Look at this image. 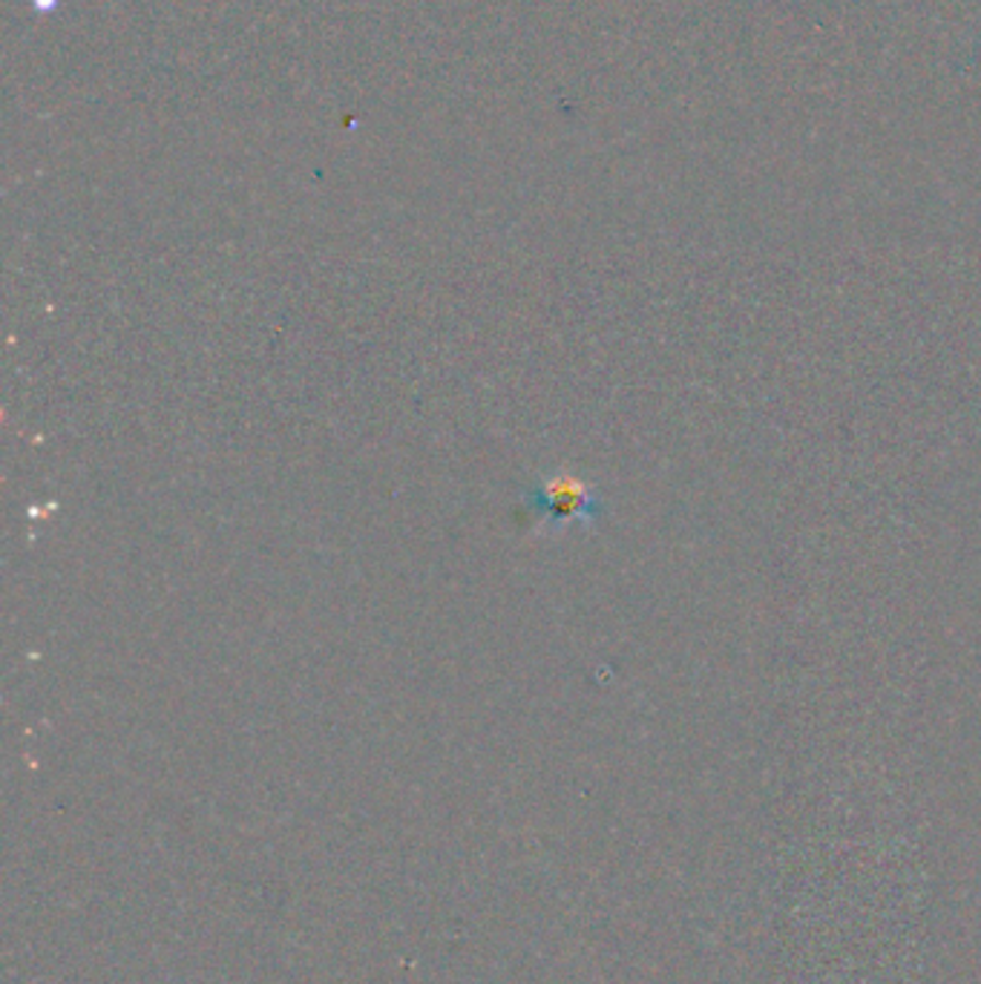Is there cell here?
Returning a JSON list of instances; mask_svg holds the SVG:
<instances>
[{"label":"cell","instance_id":"1","mask_svg":"<svg viewBox=\"0 0 981 984\" xmlns=\"http://www.w3.org/2000/svg\"><path fill=\"white\" fill-rule=\"evenodd\" d=\"M544 530H562L567 524H593L602 516V501L585 481L573 475L544 478L527 498Z\"/></svg>","mask_w":981,"mask_h":984}]
</instances>
